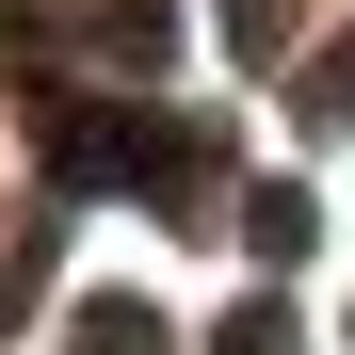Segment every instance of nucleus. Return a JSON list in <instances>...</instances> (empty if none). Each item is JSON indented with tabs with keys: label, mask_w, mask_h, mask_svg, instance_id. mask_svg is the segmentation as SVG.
Segmentation results:
<instances>
[{
	"label": "nucleus",
	"mask_w": 355,
	"mask_h": 355,
	"mask_svg": "<svg viewBox=\"0 0 355 355\" xmlns=\"http://www.w3.org/2000/svg\"><path fill=\"white\" fill-rule=\"evenodd\" d=\"M307 226H323L307 194H259V210H243V243H259V259H307Z\"/></svg>",
	"instance_id": "f03ea898"
},
{
	"label": "nucleus",
	"mask_w": 355,
	"mask_h": 355,
	"mask_svg": "<svg viewBox=\"0 0 355 355\" xmlns=\"http://www.w3.org/2000/svg\"><path fill=\"white\" fill-rule=\"evenodd\" d=\"M307 113H323V130H355V33H339L323 65H307Z\"/></svg>",
	"instance_id": "20e7f679"
},
{
	"label": "nucleus",
	"mask_w": 355,
	"mask_h": 355,
	"mask_svg": "<svg viewBox=\"0 0 355 355\" xmlns=\"http://www.w3.org/2000/svg\"><path fill=\"white\" fill-rule=\"evenodd\" d=\"M210 355H291V323H275V307H243V323H226Z\"/></svg>",
	"instance_id": "39448f33"
},
{
	"label": "nucleus",
	"mask_w": 355,
	"mask_h": 355,
	"mask_svg": "<svg viewBox=\"0 0 355 355\" xmlns=\"http://www.w3.org/2000/svg\"><path fill=\"white\" fill-rule=\"evenodd\" d=\"M113 49H130V65H162V49H178V17H162V0H113V17H97Z\"/></svg>",
	"instance_id": "7ed1b4c3"
},
{
	"label": "nucleus",
	"mask_w": 355,
	"mask_h": 355,
	"mask_svg": "<svg viewBox=\"0 0 355 355\" xmlns=\"http://www.w3.org/2000/svg\"><path fill=\"white\" fill-rule=\"evenodd\" d=\"M81 355H162V307H130V291H97V307H81Z\"/></svg>",
	"instance_id": "f257e3e1"
}]
</instances>
